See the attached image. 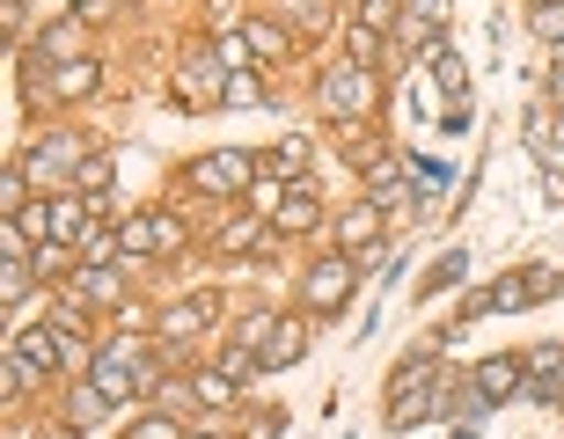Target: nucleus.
<instances>
[{
	"mask_svg": "<svg viewBox=\"0 0 564 439\" xmlns=\"http://www.w3.org/2000/svg\"><path fill=\"white\" fill-rule=\"evenodd\" d=\"M375 96H381V81H375V66H359V59H345V66H330V74H323V103H330L337 125L367 118V110H375Z\"/></svg>",
	"mask_w": 564,
	"mask_h": 439,
	"instance_id": "f257e3e1",
	"label": "nucleus"
},
{
	"mask_svg": "<svg viewBox=\"0 0 564 439\" xmlns=\"http://www.w3.org/2000/svg\"><path fill=\"white\" fill-rule=\"evenodd\" d=\"M352 272H359V264L345 250H337V256H315L308 272H301V300H308L315 315H337L345 300H352Z\"/></svg>",
	"mask_w": 564,
	"mask_h": 439,
	"instance_id": "f03ea898",
	"label": "nucleus"
},
{
	"mask_svg": "<svg viewBox=\"0 0 564 439\" xmlns=\"http://www.w3.org/2000/svg\"><path fill=\"white\" fill-rule=\"evenodd\" d=\"M550 293H564V278L557 272H506L499 286H491V315H521V308H535V300H550Z\"/></svg>",
	"mask_w": 564,
	"mask_h": 439,
	"instance_id": "7ed1b4c3",
	"label": "nucleus"
},
{
	"mask_svg": "<svg viewBox=\"0 0 564 439\" xmlns=\"http://www.w3.org/2000/svg\"><path fill=\"white\" fill-rule=\"evenodd\" d=\"M66 59H88V22L82 15L52 22V30L37 37V52H30V81H37V74H52V66H66Z\"/></svg>",
	"mask_w": 564,
	"mask_h": 439,
	"instance_id": "20e7f679",
	"label": "nucleus"
},
{
	"mask_svg": "<svg viewBox=\"0 0 564 439\" xmlns=\"http://www.w3.org/2000/svg\"><path fill=\"white\" fill-rule=\"evenodd\" d=\"M191 184L213 190V198H228V190L257 184V162H250V154H235V146H220V154H206V162H191Z\"/></svg>",
	"mask_w": 564,
	"mask_h": 439,
	"instance_id": "39448f33",
	"label": "nucleus"
},
{
	"mask_svg": "<svg viewBox=\"0 0 564 439\" xmlns=\"http://www.w3.org/2000/svg\"><path fill=\"white\" fill-rule=\"evenodd\" d=\"M96 81H104V66H96V59H66V66H52V74H37L30 88H37L44 103H88Z\"/></svg>",
	"mask_w": 564,
	"mask_h": 439,
	"instance_id": "423d86ee",
	"label": "nucleus"
},
{
	"mask_svg": "<svg viewBox=\"0 0 564 439\" xmlns=\"http://www.w3.org/2000/svg\"><path fill=\"white\" fill-rule=\"evenodd\" d=\"M176 88H184V110H220V103H228V66L198 52V59H184Z\"/></svg>",
	"mask_w": 564,
	"mask_h": 439,
	"instance_id": "0eeeda50",
	"label": "nucleus"
},
{
	"mask_svg": "<svg viewBox=\"0 0 564 439\" xmlns=\"http://www.w3.org/2000/svg\"><path fill=\"white\" fill-rule=\"evenodd\" d=\"M213 315H220V300H213V293H191V300H176V308L154 315V337H162V344H191Z\"/></svg>",
	"mask_w": 564,
	"mask_h": 439,
	"instance_id": "6e6552de",
	"label": "nucleus"
},
{
	"mask_svg": "<svg viewBox=\"0 0 564 439\" xmlns=\"http://www.w3.org/2000/svg\"><path fill=\"white\" fill-rule=\"evenodd\" d=\"M521 381H528V359L499 352V359H484L477 374H469V388H477L484 403H521Z\"/></svg>",
	"mask_w": 564,
	"mask_h": 439,
	"instance_id": "1a4fd4ad",
	"label": "nucleus"
},
{
	"mask_svg": "<svg viewBox=\"0 0 564 439\" xmlns=\"http://www.w3.org/2000/svg\"><path fill=\"white\" fill-rule=\"evenodd\" d=\"M337 250L352 256V264H375V256H381V220H375V206H352L345 220H337Z\"/></svg>",
	"mask_w": 564,
	"mask_h": 439,
	"instance_id": "9d476101",
	"label": "nucleus"
},
{
	"mask_svg": "<svg viewBox=\"0 0 564 439\" xmlns=\"http://www.w3.org/2000/svg\"><path fill=\"white\" fill-rule=\"evenodd\" d=\"M301 352H308V322H301V315L272 322V337H264V374H286V366H301Z\"/></svg>",
	"mask_w": 564,
	"mask_h": 439,
	"instance_id": "9b49d317",
	"label": "nucleus"
},
{
	"mask_svg": "<svg viewBox=\"0 0 564 439\" xmlns=\"http://www.w3.org/2000/svg\"><path fill=\"white\" fill-rule=\"evenodd\" d=\"M15 352L30 359L37 374H59V366H66V344H59V330H52V322H44V330H22V337H15Z\"/></svg>",
	"mask_w": 564,
	"mask_h": 439,
	"instance_id": "f8f14e48",
	"label": "nucleus"
},
{
	"mask_svg": "<svg viewBox=\"0 0 564 439\" xmlns=\"http://www.w3.org/2000/svg\"><path fill=\"white\" fill-rule=\"evenodd\" d=\"M213 250H220V256L272 250V228H264V220H235V228H220V234H213Z\"/></svg>",
	"mask_w": 564,
	"mask_h": 439,
	"instance_id": "ddd939ff",
	"label": "nucleus"
},
{
	"mask_svg": "<svg viewBox=\"0 0 564 439\" xmlns=\"http://www.w3.org/2000/svg\"><path fill=\"white\" fill-rule=\"evenodd\" d=\"M88 228H96V212H88L82 198H59V206H52V234H59V242H74V250H82Z\"/></svg>",
	"mask_w": 564,
	"mask_h": 439,
	"instance_id": "4468645a",
	"label": "nucleus"
},
{
	"mask_svg": "<svg viewBox=\"0 0 564 439\" xmlns=\"http://www.w3.org/2000/svg\"><path fill=\"white\" fill-rule=\"evenodd\" d=\"M367 206H381V212H419V190L397 184V168H381V176H375V198H367Z\"/></svg>",
	"mask_w": 564,
	"mask_h": 439,
	"instance_id": "2eb2a0df",
	"label": "nucleus"
},
{
	"mask_svg": "<svg viewBox=\"0 0 564 439\" xmlns=\"http://www.w3.org/2000/svg\"><path fill=\"white\" fill-rule=\"evenodd\" d=\"M433 81H440V96H469V66H462V52H447V44H440L433 52Z\"/></svg>",
	"mask_w": 564,
	"mask_h": 439,
	"instance_id": "dca6fc26",
	"label": "nucleus"
},
{
	"mask_svg": "<svg viewBox=\"0 0 564 439\" xmlns=\"http://www.w3.org/2000/svg\"><path fill=\"white\" fill-rule=\"evenodd\" d=\"M104 410H110V396L96 388V381H88L82 396H66V425H74V432H88V425H104Z\"/></svg>",
	"mask_w": 564,
	"mask_h": 439,
	"instance_id": "f3484780",
	"label": "nucleus"
},
{
	"mask_svg": "<svg viewBox=\"0 0 564 439\" xmlns=\"http://www.w3.org/2000/svg\"><path fill=\"white\" fill-rule=\"evenodd\" d=\"M308 162H315L308 140H279L272 146V176H286V184H301V176H308Z\"/></svg>",
	"mask_w": 564,
	"mask_h": 439,
	"instance_id": "a211bd4d",
	"label": "nucleus"
},
{
	"mask_svg": "<svg viewBox=\"0 0 564 439\" xmlns=\"http://www.w3.org/2000/svg\"><path fill=\"white\" fill-rule=\"evenodd\" d=\"M220 374H228V381H250V374H264V352H257L250 337H235L228 352H220Z\"/></svg>",
	"mask_w": 564,
	"mask_h": 439,
	"instance_id": "6ab92c4d",
	"label": "nucleus"
},
{
	"mask_svg": "<svg viewBox=\"0 0 564 439\" xmlns=\"http://www.w3.org/2000/svg\"><path fill=\"white\" fill-rule=\"evenodd\" d=\"M118 250H126V242H118V228H110V220H96V228H88V242L74 256H82V264H118Z\"/></svg>",
	"mask_w": 564,
	"mask_h": 439,
	"instance_id": "aec40b11",
	"label": "nucleus"
},
{
	"mask_svg": "<svg viewBox=\"0 0 564 439\" xmlns=\"http://www.w3.org/2000/svg\"><path fill=\"white\" fill-rule=\"evenodd\" d=\"M184 388H191V396H198V403H213V410H220V403H235V381L220 374V366H198V374H191Z\"/></svg>",
	"mask_w": 564,
	"mask_h": 439,
	"instance_id": "412c9836",
	"label": "nucleus"
},
{
	"mask_svg": "<svg viewBox=\"0 0 564 439\" xmlns=\"http://www.w3.org/2000/svg\"><path fill=\"white\" fill-rule=\"evenodd\" d=\"M279 228H286V234H308V228H315V206H308V184H293V198H286V206H279Z\"/></svg>",
	"mask_w": 564,
	"mask_h": 439,
	"instance_id": "4be33fe9",
	"label": "nucleus"
},
{
	"mask_svg": "<svg viewBox=\"0 0 564 439\" xmlns=\"http://www.w3.org/2000/svg\"><path fill=\"white\" fill-rule=\"evenodd\" d=\"M403 162H411V190H419V198L447 184V162H433V154H403Z\"/></svg>",
	"mask_w": 564,
	"mask_h": 439,
	"instance_id": "5701e85b",
	"label": "nucleus"
},
{
	"mask_svg": "<svg viewBox=\"0 0 564 439\" xmlns=\"http://www.w3.org/2000/svg\"><path fill=\"white\" fill-rule=\"evenodd\" d=\"M250 44H257V59H286V52H293L279 22H250Z\"/></svg>",
	"mask_w": 564,
	"mask_h": 439,
	"instance_id": "b1692460",
	"label": "nucleus"
},
{
	"mask_svg": "<svg viewBox=\"0 0 564 439\" xmlns=\"http://www.w3.org/2000/svg\"><path fill=\"white\" fill-rule=\"evenodd\" d=\"M462 272H469V256H462V250H447V256L433 264V278H425V293H447V286H462Z\"/></svg>",
	"mask_w": 564,
	"mask_h": 439,
	"instance_id": "393cba45",
	"label": "nucleus"
},
{
	"mask_svg": "<svg viewBox=\"0 0 564 439\" xmlns=\"http://www.w3.org/2000/svg\"><path fill=\"white\" fill-rule=\"evenodd\" d=\"M528 30L543 44H564V8H528Z\"/></svg>",
	"mask_w": 564,
	"mask_h": 439,
	"instance_id": "a878e982",
	"label": "nucleus"
},
{
	"mask_svg": "<svg viewBox=\"0 0 564 439\" xmlns=\"http://www.w3.org/2000/svg\"><path fill=\"white\" fill-rule=\"evenodd\" d=\"M74 184H82L88 198H104L110 190V162H74Z\"/></svg>",
	"mask_w": 564,
	"mask_h": 439,
	"instance_id": "bb28decb",
	"label": "nucleus"
},
{
	"mask_svg": "<svg viewBox=\"0 0 564 439\" xmlns=\"http://www.w3.org/2000/svg\"><path fill=\"white\" fill-rule=\"evenodd\" d=\"M30 374H37V366H22V352H8V366H0V388H8V396H22V388H30Z\"/></svg>",
	"mask_w": 564,
	"mask_h": 439,
	"instance_id": "cd10ccee",
	"label": "nucleus"
},
{
	"mask_svg": "<svg viewBox=\"0 0 564 439\" xmlns=\"http://www.w3.org/2000/svg\"><path fill=\"white\" fill-rule=\"evenodd\" d=\"M0 212H22V168H0Z\"/></svg>",
	"mask_w": 564,
	"mask_h": 439,
	"instance_id": "c85d7f7f",
	"label": "nucleus"
},
{
	"mask_svg": "<svg viewBox=\"0 0 564 439\" xmlns=\"http://www.w3.org/2000/svg\"><path fill=\"white\" fill-rule=\"evenodd\" d=\"M132 439H184V425H176V418H140Z\"/></svg>",
	"mask_w": 564,
	"mask_h": 439,
	"instance_id": "c756f323",
	"label": "nucleus"
},
{
	"mask_svg": "<svg viewBox=\"0 0 564 439\" xmlns=\"http://www.w3.org/2000/svg\"><path fill=\"white\" fill-rule=\"evenodd\" d=\"M176 242H184V228H176L169 212H154V256H169V250H176Z\"/></svg>",
	"mask_w": 564,
	"mask_h": 439,
	"instance_id": "7c9ffc66",
	"label": "nucleus"
},
{
	"mask_svg": "<svg viewBox=\"0 0 564 439\" xmlns=\"http://www.w3.org/2000/svg\"><path fill=\"white\" fill-rule=\"evenodd\" d=\"M250 198H257L264 212H279V206H286V176H272V184H250Z\"/></svg>",
	"mask_w": 564,
	"mask_h": 439,
	"instance_id": "2f4dec72",
	"label": "nucleus"
},
{
	"mask_svg": "<svg viewBox=\"0 0 564 439\" xmlns=\"http://www.w3.org/2000/svg\"><path fill=\"white\" fill-rule=\"evenodd\" d=\"M323 15H330L323 0H293V22H301V30H323Z\"/></svg>",
	"mask_w": 564,
	"mask_h": 439,
	"instance_id": "473e14b6",
	"label": "nucleus"
},
{
	"mask_svg": "<svg viewBox=\"0 0 564 439\" xmlns=\"http://www.w3.org/2000/svg\"><path fill=\"white\" fill-rule=\"evenodd\" d=\"M250 96H257V103H264V88H257L250 74H228V103H250Z\"/></svg>",
	"mask_w": 564,
	"mask_h": 439,
	"instance_id": "72a5a7b5",
	"label": "nucleus"
},
{
	"mask_svg": "<svg viewBox=\"0 0 564 439\" xmlns=\"http://www.w3.org/2000/svg\"><path fill=\"white\" fill-rule=\"evenodd\" d=\"M37 162H52V168H66V162H82V146H74V140H52V146H44V154H37Z\"/></svg>",
	"mask_w": 564,
	"mask_h": 439,
	"instance_id": "f704fd0d",
	"label": "nucleus"
},
{
	"mask_svg": "<svg viewBox=\"0 0 564 439\" xmlns=\"http://www.w3.org/2000/svg\"><path fill=\"white\" fill-rule=\"evenodd\" d=\"M0 256H37V250H30V234H22V228H0Z\"/></svg>",
	"mask_w": 564,
	"mask_h": 439,
	"instance_id": "c9c22d12",
	"label": "nucleus"
},
{
	"mask_svg": "<svg viewBox=\"0 0 564 439\" xmlns=\"http://www.w3.org/2000/svg\"><path fill=\"white\" fill-rule=\"evenodd\" d=\"M110 8H118V0H74V15H82V22H104Z\"/></svg>",
	"mask_w": 564,
	"mask_h": 439,
	"instance_id": "e433bc0d",
	"label": "nucleus"
},
{
	"mask_svg": "<svg viewBox=\"0 0 564 439\" xmlns=\"http://www.w3.org/2000/svg\"><path fill=\"white\" fill-rule=\"evenodd\" d=\"M543 198H550V206H564V176H557V168H543Z\"/></svg>",
	"mask_w": 564,
	"mask_h": 439,
	"instance_id": "4c0bfd02",
	"label": "nucleus"
},
{
	"mask_svg": "<svg viewBox=\"0 0 564 439\" xmlns=\"http://www.w3.org/2000/svg\"><path fill=\"white\" fill-rule=\"evenodd\" d=\"M550 103H564V66H550Z\"/></svg>",
	"mask_w": 564,
	"mask_h": 439,
	"instance_id": "58836bf2",
	"label": "nucleus"
},
{
	"mask_svg": "<svg viewBox=\"0 0 564 439\" xmlns=\"http://www.w3.org/2000/svg\"><path fill=\"white\" fill-rule=\"evenodd\" d=\"M550 66H564V44H550Z\"/></svg>",
	"mask_w": 564,
	"mask_h": 439,
	"instance_id": "ea45409f",
	"label": "nucleus"
},
{
	"mask_svg": "<svg viewBox=\"0 0 564 439\" xmlns=\"http://www.w3.org/2000/svg\"><path fill=\"white\" fill-rule=\"evenodd\" d=\"M528 8H564V0H528Z\"/></svg>",
	"mask_w": 564,
	"mask_h": 439,
	"instance_id": "a19ab883",
	"label": "nucleus"
}]
</instances>
